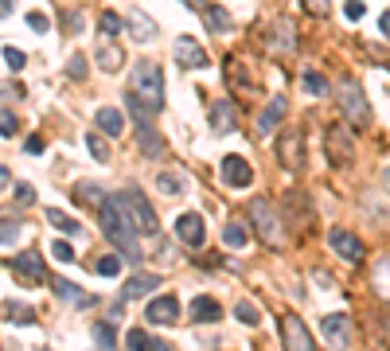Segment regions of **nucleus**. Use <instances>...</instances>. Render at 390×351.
<instances>
[{"mask_svg":"<svg viewBox=\"0 0 390 351\" xmlns=\"http://www.w3.org/2000/svg\"><path fill=\"white\" fill-rule=\"evenodd\" d=\"M102 231L106 238L117 246V250L125 254L129 262H141V242H136V223L129 219V211L121 207L117 195H109V203L102 207Z\"/></svg>","mask_w":390,"mask_h":351,"instance_id":"nucleus-1","label":"nucleus"},{"mask_svg":"<svg viewBox=\"0 0 390 351\" xmlns=\"http://www.w3.org/2000/svg\"><path fill=\"white\" fill-rule=\"evenodd\" d=\"M133 94L141 98L153 114L164 109V82H160V67H156V63H136L133 67Z\"/></svg>","mask_w":390,"mask_h":351,"instance_id":"nucleus-2","label":"nucleus"},{"mask_svg":"<svg viewBox=\"0 0 390 351\" xmlns=\"http://www.w3.org/2000/svg\"><path fill=\"white\" fill-rule=\"evenodd\" d=\"M324 153H328V160L336 168H348L351 160H355V133H351V125H328V133H324Z\"/></svg>","mask_w":390,"mask_h":351,"instance_id":"nucleus-3","label":"nucleus"},{"mask_svg":"<svg viewBox=\"0 0 390 351\" xmlns=\"http://www.w3.org/2000/svg\"><path fill=\"white\" fill-rule=\"evenodd\" d=\"M250 219H254V231H258L262 242H270V246H281L285 242V226H281L277 211H273L265 199H254V203H250Z\"/></svg>","mask_w":390,"mask_h":351,"instance_id":"nucleus-4","label":"nucleus"},{"mask_svg":"<svg viewBox=\"0 0 390 351\" xmlns=\"http://www.w3.org/2000/svg\"><path fill=\"white\" fill-rule=\"evenodd\" d=\"M117 199H121V207L129 211V219L136 223V231H145V234L160 231V219H156V211L148 207V199L136 192V187H129V192H117Z\"/></svg>","mask_w":390,"mask_h":351,"instance_id":"nucleus-5","label":"nucleus"},{"mask_svg":"<svg viewBox=\"0 0 390 351\" xmlns=\"http://www.w3.org/2000/svg\"><path fill=\"white\" fill-rule=\"evenodd\" d=\"M340 109L348 117V125H367L370 121V106H367V98H363L359 82H343L340 86Z\"/></svg>","mask_w":390,"mask_h":351,"instance_id":"nucleus-6","label":"nucleus"},{"mask_svg":"<svg viewBox=\"0 0 390 351\" xmlns=\"http://www.w3.org/2000/svg\"><path fill=\"white\" fill-rule=\"evenodd\" d=\"M320 332H324V340H328L336 351H348L351 348V316H343V312H332V316H324Z\"/></svg>","mask_w":390,"mask_h":351,"instance_id":"nucleus-7","label":"nucleus"},{"mask_svg":"<svg viewBox=\"0 0 390 351\" xmlns=\"http://www.w3.org/2000/svg\"><path fill=\"white\" fill-rule=\"evenodd\" d=\"M265 47H270L273 55H289V51H297V24H292V20H273L270 36H265Z\"/></svg>","mask_w":390,"mask_h":351,"instance_id":"nucleus-8","label":"nucleus"},{"mask_svg":"<svg viewBox=\"0 0 390 351\" xmlns=\"http://www.w3.org/2000/svg\"><path fill=\"white\" fill-rule=\"evenodd\" d=\"M176 238H180V242H187V246H203V238H207L203 214H195V211L180 214V219H176Z\"/></svg>","mask_w":390,"mask_h":351,"instance_id":"nucleus-9","label":"nucleus"},{"mask_svg":"<svg viewBox=\"0 0 390 351\" xmlns=\"http://www.w3.org/2000/svg\"><path fill=\"white\" fill-rule=\"evenodd\" d=\"M281 340L285 351H312V336L304 332L301 316H281Z\"/></svg>","mask_w":390,"mask_h":351,"instance_id":"nucleus-10","label":"nucleus"},{"mask_svg":"<svg viewBox=\"0 0 390 351\" xmlns=\"http://www.w3.org/2000/svg\"><path fill=\"white\" fill-rule=\"evenodd\" d=\"M176 63L187 70H199V67H207V51L199 47L192 36H180L176 39Z\"/></svg>","mask_w":390,"mask_h":351,"instance_id":"nucleus-11","label":"nucleus"},{"mask_svg":"<svg viewBox=\"0 0 390 351\" xmlns=\"http://www.w3.org/2000/svg\"><path fill=\"white\" fill-rule=\"evenodd\" d=\"M277 160H281L289 172H297V168L304 164V145H301V133H285L281 141H277Z\"/></svg>","mask_w":390,"mask_h":351,"instance_id":"nucleus-12","label":"nucleus"},{"mask_svg":"<svg viewBox=\"0 0 390 351\" xmlns=\"http://www.w3.org/2000/svg\"><path fill=\"white\" fill-rule=\"evenodd\" d=\"M234 121H238V106H234L231 98H219L211 106V129L214 133H231Z\"/></svg>","mask_w":390,"mask_h":351,"instance_id":"nucleus-13","label":"nucleus"},{"mask_svg":"<svg viewBox=\"0 0 390 351\" xmlns=\"http://www.w3.org/2000/svg\"><path fill=\"white\" fill-rule=\"evenodd\" d=\"M223 180L231 187H250L254 172H250V164H246L242 156H226V160H223Z\"/></svg>","mask_w":390,"mask_h":351,"instance_id":"nucleus-14","label":"nucleus"},{"mask_svg":"<svg viewBox=\"0 0 390 351\" xmlns=\"http://www.w3.org/2000/svg\"><path fill=\"white\" fill-rule=\"evenodd\" d=\"M145 316H148V324H172L180 316V301L176 297H156V301H148Z\"/></svg>","mask_w":390,"mask_h":351,"instance_id":"nucleus-15","label":"nucleus"},{"mask_svg":"<svg viewBox=\"0 0 390 351\" xmlns=\"http://www.w3.org/2000/svg\"><path fill=\"white\" fill-rule=\"evenodd\" d=\"M285 106H289V102H285V98L277 94V98H273V102H270V106H265L262 114H258V121H254V129H258V133H262V136H265V133H273V129L281 125Z\"/></svg>","mask_w":390,"mask_h":351,"instance_id":"nucleus-16","label":"nucleus"},{"mask_svg":"<svg viewBox=\"0 0 390 351\" xmlns=\"http://www.w3.org/2000/svg\"><path fill=\"white\" fill-rule=\"evenodd\" d=\"M328 242L336 246V250H340L348 262H363V242H359V238H355L351 231H332Z\"/></svg>","mask_w":390,"mask_h":351,"instance_id":"nucleus-17","label":"nucleus"},{"mask_svg":"<svg viewBox=\"0 0 390 351\" xmlns=\"http://www.w3.org/2000/svg\"><path fill=\"white\" fill-rule=\"evenodd\" d=\"M136 145L145 156H160L164 153V136L153 129V121H136Z\"/></svg>","mask_w":390,"mask_h":351,"instance_id":"nucleus-18","label":"nucleus"},{"mask_svg":"<svg viewBox=\"0 0 390 351\" xmlns=\"http://www.w3.org/2000/svg\"><path fill=\"white\" fill-rule=\"evenodd\" d=\"M156 285H160V277H156V273H136V277H129V281L121 285V301H136V297L153 292Z\"/></svg>","mask_w":390,"mask_h":351,"instance_id":"nucleus-19","label":"nucleus"},{"mask_svg":"<svg viewBox=\"0 0 390 351\" xmlns=\"http://www.w3.org/2000/svg\"><path fill=\"white\" fill-rule=\"evenodd\" d=\"M8 270H20V277H24V281H43V262H39L36 250L20 254L16 262H8Z\"/></svg>","mask_w":390,"mask_h":351,"instance_id":"nucleus-20","label":"nucleus"},{"mask_svg":"<svg viewBox=\"0 0 390 351\" xmlns=\"http://www.w3.org/2000/svg\"><path fill=\"white\" fill-rule=\"evenodd\" d=\"M192 320H199V324H214V320H223V304L214 301V297H195L192 301Z\"/></svg>","mask_w":390,"mask_h":351,"instance_id":"nucleus-21","label":"nucleus"},{"mask_svg":"<svg viewBox=\"0 0 390 351\" xmlns=\"http://www.w3.org/2000/svg\"><path fill=\"white\" fill-rule=\"evenodd\" d=\"M94 125L98 133H109V136H121V129H125V121H121V114H117L114 106H102L94 114Z\"/></svg>","mask_w":390,"mask_h":351,"instance_id":"nucleus-22","label":"nucleus"},{"mask_svg":"<svg viewBox=\"0 0 390 351\" xmlns=\"http://www.w3.org/2000/svg\"><path fill=\"white\" fill-rule=\"evenodd\" d=\"M55 292L58 297H63V301H70V304H78V309H90V304H94V297H90V292H82L78 289V285H70V281H63V277H55Z\"/></svg>","mask_w":390,"mask_h":351,"instance_id":"nucleus-23","label":"nucleus"},{"mask_svg":"<svg viewBox=\"0 0 390 351\" xmlns=\"http://www.w3.org/2000/svg\"><path fill=\"white\" fill-rule=\"evenodd\" d=\"M75 199H78L82 207H94V211H102V207L109 203V195L102 192L98 184H78V187H75Z\"/></svg>","mask_w":390,"mask_h":351,"instance_id":"nucleus-24","label":"nucleus"},{"mask_svg":"<svg viewBox=\"0 0 390 351\" xmlns=\"http://www.w3.org/2000/svg\"><path fill=\"white\" fill-rule=\"evenodd\" d=\"M125 28L133 31V39H145V43H148V39H156V24H153V20L145 16V12H133V16H129V24H125Z\"/></svg>","mask_w":390,"mask_h":351,"instance_id":"nucleus-25","label":"nucleus"},{"mask_svg":"<svg viewBox=\"0 0 390 351\" xmlns=\"http://www.w3.org/2000/svg\"><path fill=\"white\" fill-rule=\"evenodd\" d=\"M47 223L58 226V231H67V234H75V238H82V223H78V219H70V214H63L58 207H47Z\"/></svg>","mask_w":390,"mask_h":351,"instance_id":"nucleus-26","label":"nucleus"},{"mask_svg":"<svg viewBox=\"0 0 390 351\" xmlns=\"http://www.w3.org/2000/svg\"><path fill=\"white\" fill-rule=\"evenodd\" d=\"M223 242L231 246V250H242L246 242H250V234H246V223H238V219H231L223 231Z\"/></svg>","mask_w":390,"mask_h":351,"instance_id":"nucleus-27","label":"nucleus"},{"mask_svg":"<svg viewBox=\"0 0 390 351\" xmlns=\"http://www.w3.org/2000/svg\"><path fill=\"white\" fill-rule=\"evenodd\" d=\"M207 24H211V31H219V36H226V31L234 28L231 12H226V8H219V4H211V8H207Z\"/></svg>","mask_w":390,"mask_h":351,"instance_id":"nucleus-28","label":"nucleus"},{"mask_svg":"<svg viewBox=\"0 0 390 351\" xmlns=\"http://www.w3.org/2000/svg\"><path fill=\"white\" fill-rule=\"evenodd\" d=\"M94 343H98V351H114V343H117V332H114V324H109V320L94 324Z\"/></svg>","mask_w":390,"mask_h":351,"instance_id":"nucleus-29","label":"nucleus"},{"mask_svg":"<svg viewBox=\"0 0 390 351\" xmlns=\"http://www.w3.org/2000/svg\"><path fill=\"white\" fill-rule=\"evenodd\" d=\"M125 343H129V351H156V343H153V336L148 332H141V328H133L125 336Z\"/></svg>","mask_w":390,"mask_h":351,"instance_id":"nucleus-30","label":"nucleus"},{"mask_svg":"<svg viewBox=\"0 0 390 351\" xmlns=\"http://www.w3.org/2000/svg\"><path fill=\"white\" fill-rule=\"evenodd\" d=\"M301 82H304V90H309L312 98H324V94H328V78L316 75V70H309V75H304Z\"/></svg>","mask_w":390,"mask_h":351,"instance_id":"nucleus-31","label":"nucleus"},{"mask_svg":"<svg viewBox=\"0 0 390 351\" xmlns=\"http://www.w3.org/2000/svg\"><path fill=\"white\" fill-rule=\"evenodd\" d=\"M156 187H160L164 195H180V192H184V180L172 176V172H160V176H156Z\"/></svg>","mask_w":390,"mask_h":351,"instance_id":"nucleus-32","label":"nucleus"},{"mask_svg":"<svg viewBox=\"0 0 390 351\" xmlns=\"http://www.w3.org/2000/svg\"><path fill=\"white\" fill-rule=\"evenodd\" d=\"M4 320L31 324V320H36V312H31V309H24V304H16V301H8V304H4Z\"/></svg>","mask_w":390,"mask_h":351,"instance_id":"nucleus-33","label":"nucleus"},{"mask_svg":"<svg viewBox=\"0 0 390 351\" xmlns=\"http://www.w3.org/2000/svg\"><path fill=\"white\" fill-rule=\"evenodd\" d=\"M98 67H102V70H117V67H121V51H117L114 43L102 47V51H98Z\"/></svg>","mask_w":390,"mask_h":351,"instance_id":"nucleus-34","label":"nucleus"},{"mask_svg":"<svg viewBox=\"0 0 390 351\" xmlns=\"http://www.w3.org/2000/svg\"><path fill=\"white\" fill-rule=\"evenodd\" d=\"M121 28H125V20H121V16H114V12H102V20H98V31H102V36H117Z\"/></svg>","mask_w":390,"mask_h":351,"instance_id":"nucleus-35","label":"nucleus"},{"mask_svg":"<svg viewBox=\"0 0 390 351\" xmlns=\"http://www.w3.org/2000/svg\"><path fill=\"white\" fill-rule=\"evenodd\" d=\"M94 273H102V277H117V273H121V258H117V254L98 258V270H94Z\"/></svg>","mask_w":390,"mask_h":351,"instance_id":"nucleus-36","label":"nucleus"},{"mask_svg":"<svg viewBox=\"0 0 390 351\" xmlns=\"http://www.w3.org/2000/svg\"><path fill=\"white\" fill-rule=\"evenodd\" d=\"M86 145H90V156H94V160H98V164H106V160H109V148H106V141H102V136H86Z\"/></svg>","mask_w":390,"mask_h":351,"instance_id":"nucleus-37","label":"nucleus"},{"mask_svg":"<svg viewBox=\"0 0 390 351\" xmlns=\"http://www.w3.org/2000/svg\"><path fill=\"white\" fill-rule=\"evenodd\" d=\"M375 289L390 292V262H379V270H375Z\"/></svg>","mask_w":390,"mask_h":351,"instance_id":"nucleus-38","label":"nucleus"},{"mask_svg":"<svg viewBox=\"0 0 390 351\" xmlns=\"http://www.w3.org/2000/svg\"><path fill=\"white\" fill-rule=\"evenodd\" d=\"M4 63H8L12 70H20L24 63H28V55H24L20 47H12V43H8V47H4Z\"/></svg>","mask_w":390,"mask_h":351,"instance_id":"nucleus-39","label":"nucleus"},{"mask_svg":"<svg viewBox=\"0 0 390 351\" xmlns=\"http://www.w3.org/2000/svg\"><path fill=\"white\" fill-rule=\"evenodd\" d=\"M67 75L75 78V82H82V78H86V58H82V55H75V58L67 63Z\"/></svg>","mask_w":390,"mask_h":351,"instance_id":"nucleus-40","label":"nucleus"},{"mask_svg":"<svg viewBox=\"0 0 390 351\" xmlns=\"http://www.w3.org/2000/svg\"><path fill=\"white\" fill-rule=\"evenodd\" d=\"M51 254H55L58 262H75V246L70 242H51Z\"/></svg>","mask_w":390,"mask_h":351,"instance_id":"nucleus-41","label":"nucleus"},{"mask_svg":"<svg viewBox=\"0 0 390 351\" xmlns=\"http://www.w3.org/2000/svg\"><path fill=\"white\" fill-rule=\"evenodd\" d=\"M16 203L20 207H31V203H36V187H31V184H20L16 187Z\"/></svg>","mask_w":390,"mask_h":351,"instance_id":"nucleus-42","label":"nucleus"},{"mask_svg":"<svg viewBox=\"0 0 390 351\" xmlns=\"http://www.w3.org/2000/svg\"><path fill=\"white\" fill-rule=\"evenodd\" d=\"M234 316H238L242 324H258V309H254V304H246V301L234 309Z\"/></svg>","mask_w":390,"mask_h":351,"instance_id":"nucleus-43","label":"nucleus"},{"mask_svg":"<svg viewBox=\"0 0 390 351\" xmlns=\"http://www.w3.org/2000/svg\"><path fill=\"white\" fill-rule=\"evenodd\" d=\"M332 0H304V12H312V16H328Z\"/></svg>","mask_w":390,"mask_h":351,"instance_id":"nucleus-44","label":"nucleus"},{"mask_svg":"<svg viewBox=\"0 0 390 351\" xmlns=\"http://www.w3.org/2000/svg\"><path fill=\"white\" fill-rule=\"evenodd\" d=\"M28 24H31V31H47V16H43V12H31Z\"/></svg>","mask_w":390,"mask_h":351,"instance_id":"nucleus-45","label":"nucleus"},{"mask_svg":"<svg viewBox=\"0 0 390 351\" xmlns=\"http://www.w3.org/2000/svg\"><path fill=\"white\" fill-rule=\"evenodd\" d=\"M363 0H348V20H363Z\"/></svg>","mask_w":390,"mask_h":351,"instance_id":"nucleus-46","label":"nucleus"},{"mask_svg":"<svg viewBox=\"0 0 390 351\" xmlns=\"http://www.w3.org/2000/svg\"><path fill=\"white\" fill-rule=\"evenodd\" d=\"M4 136H16V114L4 109Z\"/></svg>","mask_w":390,"mask_h":351,"instance_id":"nucleus-47","label":"nucleus"},{"mask_svg":"<svg viewBox=\"0 0 390 351\" xmlns=\"http://www.w3.org/2000/svg\"><path fill=\"white\" fill-rule=\"evenodd\" d=\"M12 238H16V223H12V219H4V238H0V242L8 246Z\"/></svg>","mask_w":390,"mask_h":351,"instance_id":"nucleus-48","label":"nucleus"},{"mask_svg":"<svg viewBox=\"0 0 390 351\" xmlns=\"http://www.w3.org/2000/svg\"><path fill=\"white\" fill-rule=\"evenodd\" d=\"M28 153H43V136H31V141H28Z\"/></svg>","mask_w":390,"mask_h":351,"instance_id":"nucleus-49","label":"nucleus"},{"mask_svg":"<svg viewBox=\"0 0 390 351\" xmlns=\"http://www.w3.org/2000/svg\"><path fill=\"white\" fill-rule=\"evenodd\" d=\"M382 187H387V192H390V168H387V172H382Z\"/></svg>","mask_w":390,"mask_h":351,"instance_id":"nucleus-50","label":"nucleus"},{"mask_svg":"<svg viewBox=\"0 0 390 351\" xmlns=\"http://www.w3.org/2000/svg\"><path fill=\"white\" fill-rule=\"evenodd\" d=\"M184 4H192V8H203V0H184Z\"/></svg>","mask_w":390,"mask_h":351,"instance_id":"nucleus-51","label":"nucleus"},{"mask_svg":"<svg viewBox=\"0 0 390 351\" xmlns=\"http://www.w3.org/2000/svg\"><path fill=\"white\" fill-rule=\"evenodd\" d=\"M156 351H172V348H168V343H164V340H160V343H156Z\"/></svg>","mask_w":390,"mask_h":351,"instance_id":"nucleus-52","label":"nucleus"},{"mask_svg":"<svg viewBox=\"0 0 390 351\" xmlns=\"http://www.w3.org/2000/svg\"><path fill=\"white\" fill-rule=\"evenodd\" d=\"M387 336H390V324H387Z\"/></svg>","mask_w":390,"mask_h":351,"instance_id":"nucleus-53","label":"nucleus"}]
</instances>
